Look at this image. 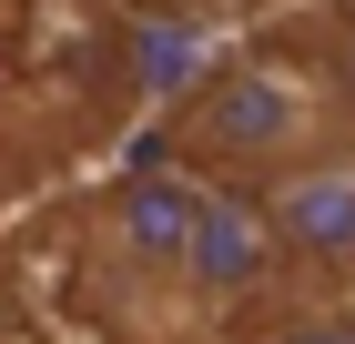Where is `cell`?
Masks as SVG:
<instances>
[{
	"instance_id": "cell-1",
	"label": "cell",
	"mask_w": 355,
	"mask_h": 344,
	"mask_svg": "<svg viewBox=\"0 0 355 344\" xmlns=\"http://www.w3.org/2000/svg\"><path fill=\"white\" fill-rule=\"evenodd\" d=\"M335 102L315 91V71L284 51H214L203 71L163 102L153 152L173 172H193L203 192H264L274 172H295L315 142H335Z\"/></svg>"
},
{
	"instance_id": "cell-2",
	"label": "cell",
	"mask_w": 355,
	"mask_h": 344,
	"mask_svg": "<svg viewBox=\"0 0 355 344\" xmlns=\"http://www.w3.org/2000/svg\"><path fill=\"white\" fill-rule=\"evenodd\" d=\"M193 223H203V183L173 172L163 152L112 172L102 192L82 203V293L102 304V324L122 344L173 334L183 344V253Z\"/></svg>"
},
{
	"instance_id": "cell-3",
	"label": "cell",
	"mask_w": 355,
	"mask_h": 344,
	"mask_svg": "<svg viewBox=\"0 0 355 344\" xmlns=\"http://www.w3.org/2000/svg\"><path fill=\"white\" fill-rule=\"evenodd\" d=\"M274 243V284H295V304L315 293H355V132L315 142L295 172H274L254 192Z\"/></svg>"
},
{
	"instance_id": "cell-4",
	"label": "cell",
	"mask_w": 355,
	"mask_h": 344,
	"mask_svg": "<svg viewBox=\"0 0 355 344\" xmlns=\"http://www.w3.org/2000/svg\"><path fill=\"white\" fill-rule=\"evenodd\" d=\"M254 293H274L264 212H254V192H203V223L183 253V344H214Z\"/></svg>"
},
{
	"instance_id": "cell-5",
	"label": "cell",
	"mask_w": 355,
	"mask_h": 344,
	"mask_svg": "<svg viewBox=\"0 0 355 344\" xmlns=\"http://www.w3.org/2000/svg\"><path fill=\"white\" fill-rule=\"evenodd\" d=\"M304 71H315V91L335 102V122L355 132V0H335V10H325V30H315Z\"/></svg>"
},
{
	"instance_id": "cell-6",
	"label": "cell",
	"mask_w": 355,
	"mask_h": 344,
	"mask_svg": "<svg viewBox=\"0 0 355 344\" xmlns=\"http://www.w3.org/2000/svg\"><path fill=\"white\" fill-rule=\"evenodd\" d=\"M254 344H355V293H315V304H295V314L274 324V334Z\"/></svg>"
},
{
	"instance_id": "cell-7",
	"label": "cell",
	"mask_w": 355,
	"mask_h": 344,
	"mask_svg": "<svg viewBox=\"0 0 355 344\" xmlns=\"http://www.w3.org/2000/svg\"><path fill=\"white\" fill-rule=\"evenodd\" d=\"M21 183H31V172H21V142L0 132V212H10V192H21Z\"/></svg>"
},
{
	"instance_id": "cell-8",
	"label": "cell",
	"mask_w": 355,
	"mask_h": 344,
	"mask_svg": "<svg viewBox=\"0 0 355 344\" xmlns=\"http://www.w3.org/2000/svg\"><path fill=\"white\" fill-rule=\"evenodd\" d=\"M132 10H173V0H132Z\"/></svg>"
}]
</instances>
